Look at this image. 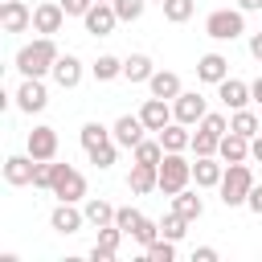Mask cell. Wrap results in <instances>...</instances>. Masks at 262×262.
<instances>
[{
    "mask_svg": "<svg viewBox=\"0 0 262 262\" xmlns=\"http://www.w3.org/2000/svg\"><path fill=\"white\" fill-rule=\"evenodd\" d=\"M192 8H196V0H164V20L184 25V20L192 16Z\"/></svg>",
    "mask_w": 262,
    "mask_h": 262,
    "instance_id": "31",
    "label": "cell"
},
{
    "mask_svg": "<svg viewBox=\"0 0 262 262\" xmlns=\"http://www.w3.org/2000/svg\"><path fill=\"white\" fill-rule=\"evenodd\" d=\"M61 53H57V45H53V37H37L33 45H20V53H16V70L25 74V78H45V74H53V61H57Z\"/></svg>",
    "mask_w": 262,
    "mask_h": 262,
    "instance_id": "1",
    "label": "cell"
},
{
    "mask_svg": "<svg viewBox=\"0 0 262 262\" xmlns=\"http://www.w3.org/2000/svg\"><path fill=\"white\" fill-rule=\"evenodd\" d=\"M119 242H123V229H119V225H102V229H98V242H94V250H90V262H111V258L119 254Z\"/></svg>",
    "mask_w": 262,
    "mask_h": 262,
    "instance_id": "18",
    "label": "cell"
},
{
    "mask_svg": "<svg viewBox=\"0 0 262 262\" xmlns=\"http://www.w3.org/2000/svg\"><path fill=\"white\" fill-rule=\"evenodd\" d=\"M143 254H147V262H172V258H176V242L160 233V237H156V242H151Z\"/></svg>",
    "mask_w": 262,
    "mask_h": 262,
    "instance_id": "30",
    "label": "cell"
},
{
    "mask_svg": "<svg viewBox=\"0 0 262 262\" xmlns=\"http://www.w3.org/2000/svg\"><path fill=\"white\" fill-rule=\"evenodd\" d=\"M82 225H86V213L74 209V201H57V209L49 213V229H57V233H78Z\"/></svg>",
    "mask_w": 262,
    "mask_h": 262,
    "instance_id": "12",
    "label": "cell"
},
{
    "mask_svg": "<svg viewBox=\"0 0 262 262\" xmlns=\"http://www.w3.org/2000/svg\"><path fill=\"white\" fill-rule=\"evenodd\" d=\"M106 139H115V135H111L102 123H86V127H82V147H86V151L98 147V143H106Z\"/></svg>",
    "mask_w": 262,
    "mask_h": 262,
    "instance_id": "36",
    "label": "cell"
},
{
    "mask_svg": "<svg viewBox=\"0 0 262 262\" xmlns=\"http://www.w3.org/2000/svg\"><path fill=\"white\" fill-rule=\"evenodd\" d=\"M143 221V213L139 209H131V205H123V209H115V225L123 229V233H135V225Z\"/></svg>",
    "mask_w": 262,
    "mask_h": 262,
    "instance_id": "38",
    "label": "cell"
},
{
    "mask_svg": "<svg viewBox=\"0 0 262 262\" xmlns=\"http://www.w3.org/2000/svg\"><path fill=\"white\" fill-rule=\"evenodd\" d=\"M221 176H225V160H221V156H196V164H192L196 188H217Z\"/></svg>",
    "mask_w": 262,
    "mask_h": 262,
    "instance_id": "11",
    "label": "cell"
},
{
    "mask_svg": "<svg viewBox=\"0 0 262 262\" xmlns=\"http://www.w3.org/2000/svg\"><path fill=\"white\" fill-rule=\"evenodd\" d=\"M115 147H119V143H115V139H106V143L90 147L86 156H90V164H94V168H111V164H115Z\"/></svg>",
    "mask_w": 262,
    "mask_h": 262,
    "instance_id": "37",
    "label": "cell"
},
{
    "mask_svg": "<svg viewBox=\"0 0 262 262\" xmlns=\"http://www.w3.org/2000/svg\"><path fill=\"white\" fill-rule=\"evenodd\" d=\"M160 143H164V151H184V147H192V135H188V123H168L164 131H160Z\"/></svg>",
    "mask_w": 262,
    "mask_h": 262,
    "instance_id": "23",
    "label": "cell"
},
{
    "mask_svg": "<svg viewBox=\"0 0 262 262\" xmlns=\"http://www.w3.org/2000/svg\"><path fill=\"white\" fill-rule=\"evenodd\" d=\"M205 33L213 41H237L246 33V12L242 8H213L205 16Z\"/></svg>",
    "mask_w": 262,
    "mask_h": 262,
    "instance_id": "3",
    "label": "cell"
},
{
    "mask_svg": "<svg viewBox=\"0 0 262 262\" xmlns=\"http://www.w3.org/2000/svg\"><path fill=\"white\" fill-rule=\"evenodd\" d=\"M82 213H86V225H94V229L115 225V205H106L102 196H90V201L82 205Z\"/></svg>",
    "mask_w": 262,
    "mask_h": 262,
    "instance_id": "24",
    "label": "cell"
},
{
    "mask_svg": "<svg viewBox=\"0 0 262 262\" xmlns=\"http://www.w3.org/2000/svg\"><path fill=\"white\" fill-rule=\"evenodd\" d=\"M217 147H221V135L196 127V135H192V151H196V156H217Z\"/></svg>",
    "mask_w": 262,
    "mask_h": 262,
    "instance_id": "32",
    "label": "cell"
},
{
    "mask_svg": "<svg viewBox=\"0 0 262 262\" xmlns=\"http://www.w3.org/2000/svg\"><path fill=\"white\" fill-rule=\"evenodd\" d=\"M131 237H135V242H139V246L147 250V246H151V242L160 237V221H151V217H143V221L135 225V233H131Z\"/></svg>",
    "mask_w": 262,
    "mask_h": 262,
    "instance_id": "39",
    "label": "cell"
},
{
    "mask_svg": "<svg viewBox=\"0 0 262 262\" xmlns=\"http://www.w3.org/2000/svg\"><path fill=\"white\" fill-rule=\"evenodd\" d=\"M111 4H115L119 20H139V16H143V8H147V0H111Z\"/></svg>",
    "mask_w": 262,
    "mask_h": 262,
    "instance_id": "40",
    "label": "cell"
},
{
    "mask_svg": "<svg viewBox=\"0 0 262 262\" xmlns=\"http://www.w3.org/2000/svg\"><path fill=\"white\" fill-rule=\"evenodd\" d=\"M250 90H254V98L262 102V78H258V82H250Z\"/></svg>",
    "mask_w": 262,
    "mask_h": 262,
    "instance_id": "48",
    "label": "cell"
},
{
    "mask_svg": "<svg viewBox=\"0 0 262 262\" xmlns=\"http://www.w3.org/2000/svg\"><path fill=\"white\" fill-rule=\"evenodd\" d=\"M250 156H254V160H258V164H262V131H258V135H254V139H250Z\"/></svg>",
    "mask_w": 262,
    "mask_h": 262,
    "instance_id": "46",
    "label": "cell"
},
{
    "mask_svg": "<svg viewBox=\"0 0 262 262\" xmlns=\"http://www.w3.org/2000/svg\"><path fill=\"white\" fill-rule=\"evenodd\" d=\"M0 25H4V33H25L33 25L29 4L25 0H0Z\"/></svg>",
    "mask_w": 262,
    "mask_h": 262,
    "instance_id": "13",
    "label": "cell"
},
{
    "mask_svg": "<svg viewBox=\"0 0 262 262\" xmlns=\"http://www.w3.org/2000/svg\"><path fill=\"white\" fill-rule=\"evenodd\" d=\"M147 86H151L156 98H176V94H180V74H172V70H156V74L147 78Z\"/></svg>",
    "mask_w": 262,
    "mask_h": 262,
    "instance_id": "25",
    "label": "cell"
},
{
    "mask_svg": "<svg viewBox=\"0 0 262 262\" xmlns=\"http://www.w3.org/2000/svg\"><path fill=\"white\" fill-rule=\"evenodd\" d=\"M53 82H57L61 90H74V86L82 82V61H78L74 53H61V57L53 61Z\"/></svg>",
    "mask_w": 262,
    "mask_h": 262,
    "instance_id": "19",
    "label": "cell"
},
{
    "mask_svg": "<svg viewBox=\"0 0 262 262\" xmlns=\"http://www.w3.org/2000/svg\"><path fill=\"white\" fill-rule=\"evenodd\" d=\"M217 98H221L229 111H242V106L254 98V90H250L242 78H225V82H217Z\"/></svg>",
    "mask_w": 262,
    "mask_h": 262,
    "instance_id": "15",
    "label": "cell"
},
{
    "mask_svg": "<svg viewBox=\"0 0 262 262\" xmlns=\"http://www.w3.org/2000/svg\"><path fill=\"white\" fill-rule=\"evenodd\" d=\"M82 25H86V33H94V37H111V29L119 25V12H115L111 0H94V8L82 16Z\"/></svg>",
    "mask_w": 262,
    "mask_h": 262,
    "instance_id": "6",
    "label": "cell"
},
{
    "mask_svg": "<svg viewBox=\"0 0 262 262\" xmlns=\"http://www.w3.org/2000/svg\"><path fill=\"white\" fill-rule=\"evenodd\" d=\"M143 119L139 115H123V119H115V127H111V135H115V143L119 147H131L135 151V143H143Z\"/></svg>",
    "mask_w": 262,
    "mask_h": 262,
    "instance_id": "14",
    "label": "cell"
},
{
    "mask_svg": "<svg viewBox=\"0 0 262 262\" xmlns=\"http://www.w3.org/2000/svg\"><path fill=\"white\" fill-rule=\"evenodd\" d=\"M229 131H237V135L254 139V135H258V115H254V111H246V106H242V111H233V115H229Z\"/></svg>",
    "mask_w": 262,
    "mask_h": 262,
    "instance_id": "29",
    "label": "cell"
},
{
    "mask_svg": "<svg viewBox=\"0 0 262 262\" xmlns=\"http://www.w3.org/2000/svg\"><path fill=\"white\" fill-rule=\"evenodd\" d=\"M196 78H201V82H209V86H217V82H225V78H229V61H225L221 53H205V57L196 61Z\"/></svg>",
    "mask_w": 262,
    "mask_h": 262,
    "instance_id": "22",
    "label": "cell"
},
{
    "mask_svg": "<svg viewBox=\"0 0 262 262\" xmlns=\"http://www.w3.org/2000/svg\"><path fill=\"white\" fill-rule=\"evenodd\" d=\"M29 156L33 160H53L57 156V131L53 127H33L29 131Z\"/></svg>",
    "mask_w": 262,
    "mask_h": 262,
    "instance_id": "16",
    "label": "cell"
},
{
    "mask_svg": "<svg viewBox=\"0 0 262 262\" xmlns=\"http://www.w3.org/2000/svg\"><path fill=\"white\" fill-rule=\"evenodd\" d=\"M53 180H57V164H53V160H37V168H33V188H53Z\"/></svg>",
    "mask_w": 262,
    "mask_h": 262,
    "instance_id": "35",
    "label": "cell"
},
{
    "mask_svg": "<svg viewBox=\"0 0 262 262\" xmlns=\"http://www.w3.org/2000/svg\"><path fill=\"white\" fill-rule=\"evenodd\" d=\"M16 106L25 111V115H37V111H45V102H49V90H45V82L41 78H25L20 86H16Z\"/></svg>",
    "mask_w": 262,
    "mask_h": 262,
    "instance_id": "7",
    "label": "cell"
},
{
    "mask_svg": "<svg viewBox=\"0 0 262 262\" xmlns=\"http://www.w3.org/2000/svg\"><path fill=\"white\" fill-rule=\"evenodd\" d=\"M172 115H176V123H201L205 115H209V106H205V98L196 94V90H180L176 98H172Z\"/></svg>",
    "mask_w": 262,
    "mask_h": 262,
    "instance_id": "8",
    "label": "cell"
},
{
    "mask_svg": "<svg viewBox=\"0 0 262 262\" xmlns=\"http://www.w3.org/2000/svg\"><path fill=\"white\" fill-rule=\"evenodd\" d=\"M139 119H143V127H147V131H156V135H160V131H164V127H168L176 115H172L168 98H156V94H151V98L139 106Z\"/></svg>",
    "mask_w": 262,
    "mask_h": 262,
    "instance_id": "10",
    "label": "cell"
},
{
    "mask_svg": "<svg viewBox=\"0 0 262 262\" xmlns=\"http://www.w3.org/2000/svg\"><path fill=\"white\" fill-rule=\"evenodd\" d=\"M61 8H66V16H86L94 8V0H61Z\"/></svg>",
    "mask_w": 262,
    "mask_h": 262,
    "instance_id": "42",
    "label": "cell"
},
{
    "mask_svg": "<svg viewBox=\"0 0 262 262\" xmlns=\"http://www.w3.org/2000/svg\"><path fill=\"white\" fill-rule=\"evenodd\" d=\"M250 188H254V172H250V164H225V176H221V184H217L221 205H225V209L246 205Z\"/></svg>",
    "mask_w": 262,
    "mask_h": 262,
    "instance_id": "2",
    "label": "cell"
},
{
    "mask_svg": "<svg viewBox=\"0 0 262 262\" xmlns=\"http://www.w3.org/2000/svg\"><path fill=\"white\" fill-rule=\"evenodd\" d=\"M90 74H94L98 82H115V78H123V61H119L115 53H102V57L90 66Z\"/></svg>",
    "mask_w": 262,
    "mask_h": 262,
    "instance_id": "28",
    "label": "cell"
},
{
    "mask_svg": "<svg viewBox=\"0 0 262 262\" xmlns=\"http://www.w3.org/2000/svg\"><path fill=\"white\" fill-rule=\"evenodd\" d=\"M196 127H205V131H213V135H225V131H229V119H225V115H217V111H209Z\"/></svg>",
    "mask_w": 262,
    "mask_h": 262,
    "instance_id": "41",
    "label": "cell"
},
{
    "mask_svg": "<svg viewBox=\"0 0 262 262\" xmlns=\"http://www.w3.org/2000/svg\"><path fill=\"white\" fill-rule=\"evenodd\" d=\"M192 262H217V250L213 246H201V250H192Z\"/></svg>",
    "mask_w": 262,
    "mask_h": 262,
    "instance_id": "44",
    "label": "cell"
},
{
    "mask_svg": "<svg viewBox=\"0 0 262 262\" xmlns=\"http://www.w3.org/2000/svg\"><path fill=\"white\" fill-rule=\"evenodd\" d=\"M127 188H131L135 196H143V192H151V188H160V164H131V176H127Z\"/></svg>",
    "mask_w": 262,
    "mask_h": 262,
    "instance_id": "17",
    "label": "cell"
},
{
    "mask_svg": "<svg viewBox=\"0 0 262 262\" xmlns=\"http://www.w3.org/2000/svg\"><path fill=\"white\" fill-rule=\"evenodd\" d=\"M160 233H164V237H172V242H180V237L188 233V217H180V213L172 209V213L160 221Z\"/></svg>",
    "mask_w": 262,
    "mask_h": 262,
    "instance_id": "34",
    "label": "cell"
},
{
    "mask_svg": "<svg viewBox=\"0 0 262 262\" xmlns=\"http://www.w3.org/2000/svg\"><path fill=\"white\" fill-rule=\"evenodd\" d=\"M188 180H192V164L180 151H164V160H160V192L176 196L180 188H188Z\"/></svg>",
    "mask_w": 262,
    "mask_h": 262,
    "instance_id": "4",
    "label": "cell"
},
{
    "mask_svg": "<svg viewBox=\"0 0 262 262\" xmlns=\"http://www.w3.org/2000/svg\"><path fill=\"white\" fill-rule=\"evenodd\" d=\"M156 4H164V0H156Z\"/></svg>",
    "mask_w": 262,
    "mask_h": 262,
    "instance_id": "49",
    "label": "cell"
},
{
    "mask_svg": "<svg viewBox=\"0 0 262 262\" xmlns=\"http://www.w3.org/2000/svg\"><path fill=\"white\" fill-rule=\"evenodd\" d=\"M33 168H37V160H33V156H8V160H4V180H8L12 188L33 184Z\"/></svg>",
    "mask_w": 262,
    "mask_h": 262,
    "instance_id": "21",
    "label": "cell"
},
{
    "mask_svg": "<svg viewBox=\"0 0 262 262\" xmlns=\"http://www.w3.org/2000/svg\"><path fill=\"white\" fill-rule=\"evenodd\" d=\"M61 20H66L61 0H45V4H37V8H33V29H37V33H45V37L61 33Z\"/></svg>",
    "mask_w": 262,
    "mask_h": 262,
    "instance_id": "9",
    "label": "cell"
},
{
    "mask_svg": "<svg viewBox=\"0 0 262 262\" xmlns=\"http://www.w3.org/2000/svg\"><path fill=\"white\" fill-rule=\"evenodd\" d=\"M172 209H176L180 217H188V221H201V217H205V201H201L196 192H188V188H180V192L172 196Z\"/></svg>",
    "mask_w": 262,
    "mask_h": 262,
    "instance_id": "26",
    "label": "cell"
},
{
    "mask_svg": "<svg viewBox=\"0 0 262 262\" xmlns=\"http://www.w3.org/2000/svg\"><path fill=\"white\" fill-rule=\"evenodd\" d=\"M242 12H262V0H237Z\"/></svg>",
    "mask_w": 262,
    "mask_h": 262,
    "instance_id": "47",
    "label": "cell"
},
{
    "mask_svg": "<svg viewBox=\"0 0 262 262\" xmlns=\"http://www.w3.org/2000/svg\"><path fill=\"white\" fill-rule=\"evenodd\" d=\"M250 57H254V61H262V33H254V37H250Z\"/></svg>",
    "mask_w": 262,
    "mask_h": 262,
    "instance_id": "45",
    "label": "cell"
},
{
    "mask_svg": "<svg viewBox=\"0 0 262 262\" xmlns=\"http://www.w3.org/2000/svg\"><path fill=\"white\" fill-rule=\"evenodd\" d=\"M156 70H151V57L147 53H131V57H123V78L127 82H147Z\"/></svg>",
    "mask_w": 262,
    "mask_h": 262,
    "instance_id": "27",
    "label": "cell"
},
{
    "mask_svg": "<svg viewBox=\"0 0 262 262\" xmlns=\"http://www.w3.org/2000/svg\"><path fill=\"white\" fill-rule=\"evenodd\" d=\"M57 201H82L86 196V176L78 172V168H70V164H57V180H53V188H49Z\"/></svg>",
    "mask_w": 262,
    "mask_h": 262,
    "instance_id": "5",
    "label": "cell"
},
{
    "mask_svg": "<svg viewBox=\"0 0 262 262\" xmlns=\"http://www.w3.org/2000/svg\"><path fill=\"white\" fill-rule=\"evenodd\" d=\"M160 160H164V143H160V139L135 143V164H160Z\"/></svg>",
    "mask_w": 262,
    "mask_h": 262,
    "instance_id": "33",
    "label": "cell"
},
{
    "mask_svg": "<svg viewBox=\"0 0 262 262\" xmlns=\"http://www.w3.org/2000/svg\"><path fill=\"white\" fill-rule=\"evenodd\" d=\"M217 156H221L225 164H246V160H250V139H246V135H237V131H225V135H221Z\"/></svg>",
    "mask_w": 262,
    "mask_h": 262,
    "instance_id": "20",
    "label": "cell"
},
{
    "mask_svg": "<svg viewBox=\"0 0 262 262\" xmlns=\"http://www.w3.org/2000/svg\"><path fill=\"white\" fill-rule=\"evenodd\" d=\"M246 209L262 217V184H254V188H250V196H246Z\"/></svg>",
    "mask_w": 262,
    "mask_h": 262,
    "instance_id": "43",
    "label": "cell"
}]
</instances>
